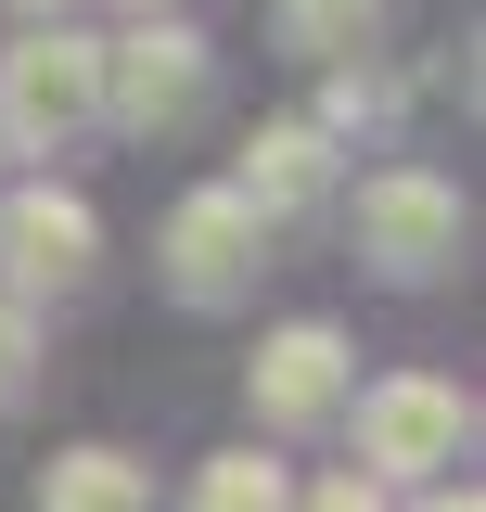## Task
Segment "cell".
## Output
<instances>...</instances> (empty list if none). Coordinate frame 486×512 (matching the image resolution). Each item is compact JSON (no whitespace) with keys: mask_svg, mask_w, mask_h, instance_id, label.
<instances>
[{"mask_svg":"<svg viewBox=\"0 0 486 512\" xmlns=\"http://www.w3.org/2000/svg\"><path fill=\"white\" fill-rule=\"evenodd\" d=\"M90 256H103V218H90L77 192H52V180L0 192V282H13V295H77Z\"/></svg>","mask_w":486,"mask_h":512,"instance_id":"obj_6","label":"cell"},{"mask_svg":"<svg viewBox=\"0 0 486 512\" xmlns=\"http://www.w3.org/2000/svg\"><path fill=\"white\" fill-rule=\"evenodd\" d=\"M371 26H384V0H269V39L295 64H346L371 52Z\"/></svg>","mask_w":486,"mask_h":512,"instance_id":"obj_10","label":"cell"},{"mask_svg":"<svg viewBox=\"0 0 486 512\" xmlns=\"http://www.w3.org/2000/svg\"><path fill=\"white\" fill-rule=\"evenodd\" d=\"M128 13H180V0H128Z\"/></svg>","mask_w":486,"mask_h":512,"instance_id":"obj_17","label":"cell"},{"mask_svg":"<svg viewBox=\"0 0 486 512\" xmlns=\"http://www.w3.org/2000/svg\"><path fill=\"white\" fill-rule=\"evenodd\" d=\"M243 397H256L269 436H320V423L346 410V333H333V320H282V333L256 346Z\"/></svg>","mask_w":486,"mask_h":512,"instance_id":"obj_7","label":"cell"},{"mask_svg":"<svg viewBox=\"0 0 486 512\" xmlns=\"http://www.w3.org/2000/svg\"><path fill=\"white\" fill-rule=\"evenodd\" d=\"M205 90H218V52L192 39L180 13H128V39L103 52V128H128V141H167V128L205 116Z\"/></svg>","mask_w":486,"mask_h":512,"instance_id":"obj_2","label":"cell"},{"mask_svg":"<svg viewBox=\"0 0 486 512\" xmlns=\"http://www.w3.org/2000/svg\"><path fill=\"white\" fill-rule=\"evenodd\" d=\"M192 512H282V461H256V448H231V461H205V487H192Z\"/></svg>","mask_w":486,"mask_h":512,"instance_id":"obj_11","label":"cell"},{"mask_svg":"<svg viewBox=\"0 0 486 512\" xmlns=\"http://www.w3.org/2000/svg\"><path fill=\"white\" fill-rule=\"evenodd\" d=\"M90 128H103V39H77L52 13L0 52V141L13 154H77Z\"/></svg>","mask_w":486,"mask_h":512,"instance_id":"obj_1","label":"cell"},{"mask_svg":"<svg viewBox=\"0 0 486 512\" xmlns=\"http://www.w3.org/2000/svg\"><path fill=\"white\" fill-rule=\"evenodd\" d=\"M0 154H13V141H0Z\"/></svg>","mask_w":486,"mask_h":512,"instance_id":"obj_18","label":"cell"},{"mask_svg":"<svg viewBox=\"0 0 486 512\" xmlns=\"http://www.w3.org/2000/svg\"><path fill=\"white\" fill-rule=\"evenodd\" d=\"M39 512H154V474L128 448H64L39 474Z\"/></svg>","mask_w":486,"mask_h":512,"instance_id":"obj_9","label":"cell"},{"mask_svg":"<svg viewBox=\"0 0 486 512\" xmlns=\"http://www.w3.org/2000/svg\"><path fill=\"white\" fill-rule=\"evenodd\" d=\"M243 205L256 218H307V205H333V128L320 116H269L256 141H243Z\"/></svg>","mask_w":486,"mask_h":512,"instance_id":"obj_8","label":"cell"},{"mask_svg":"<svg viewBox=\"0 0 486 512\" xmlns=\"http://www.w3.org/2000/svg\"><path fill=\"white\" fill-rule=\"evenodd\" d=\"M256 244H269V218L218 180V192H180V205H167V244L154 256H167V295H180V308H231L243 282L269 269Z\"/></svg>","mask_w":486,"mask_h":512,"instance_id":"obj_4","label":"cell"},{"mask_svg":"<svg viewBox=\"0 0 486 512\" xmlns=\"http://www.w3.org/2000/svg\"><path fill=\"white\" fill-rule=\"evenodd\" d=\"M26 384H39V308L0 295V410H26Z\"/></svg>","mask_w":486,"mask_h":512,"instance_id":"obj_12","label":"cell"},{"mask_svg":"<svg viewBox=\"0 0 486 512\" xmlns=\"http://www.w3.org/2000/svg\"><path fill=\"white\" fill-rule=\"evenodd\" d=\"M359 256L384 282H435L448 256H461V192L435 180V167H384L359 180Z\"/></svg>","mask_w":486,"mask_h":512,"instance_id":"obj_5","label":"cell"},{"mask_svg":"<svg viewBox=\"0 0 486 512\" xmlns=\"http://www.w3.org/2000/svg\"><path fill=\"white\" fill-rule=\"evenodd\" d=\"M307 512H384V474H333V487H307Z\"/></svg>","mask_w":486,"mask_h":512,"instance_id":"obj_14","label":"cell"},{"mask_svg":"<svg viewBox=\"0 0 486 512\" xmlns=\"http://www.w3.org/2000/svg\"><path fill=\"white\" fill-rule=\"evenodd\" d=\"M384 116H397V90H384V77H359V64H333V90H320V128L346 141V128H384Z\"/></svg>","mask_w":486,"mask_h":512,"instance_id":"obj_13","label":"cell"},{"mask_svg":"<svg viewBox=\"0 0 486 512\" xmlns=\"http://www.w3.org/2000/svg\"><path fill=\"white\" fill-rule=\"evenodd\" d=\"M461 436H474V397L435 372H397L359 397V474H384V487H435L461 461Z\"/></svg>","mask_w":486,"mask_h":512,"instance_id":"obj_3","label":"cell"},{"mask_svg":"<svg viewBox=\"0 0 486 512\" xmlns=\"http://www.w3.org/2000/svg\"><path fill=\"white\" fill-rule=\"evenodd\" d=\"M52 13H64V0H13V26H52Z\"/></svg>","mask_w":486,"mask_h":512,"instance_id":"obj_16","label":"cell"},{"mask_svg":"<svg viewBox=\"0 0 486 512\" xmlns=\"http://www.w3.org/2000/svg\"><path fill=\"white\" fill-rule=\"evenodd\" d=\"M423 512H486V500H474V487H435V500H423Z\"/></svg>","mask_w":486,"mask_h":512,"instance_id":"obj_15","label":"cell"}]
</instances>
